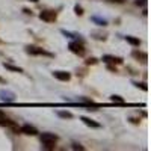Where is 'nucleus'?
<instances>
[{
  "mask_svg": "<svg viewBox=\"0 0 151 151\" xmlns=\"http://www.w3.org/2000/svg\"><path fill=\"white\" fill-rule=\"evenodd\" d=\"M41 142L47 150H52V148H55V145L58 142V136L53 134V133H42L41 134Z\"/></svg>",
  "mask_w": 151,
  "mask_h": 151,
  "instance_id": "f257e3e1",
  "label": "nucleus"
},
{
  "mask_svg": "<svg viewBox=\"0 0 151 151\" xmlns=\"http://www.w3.org/2000/svg\"><path fill=\"white\" fill-rule=\"evenodd\" d=\"M70 50L74 53V55H79V56H83L86 53V48L82 42H77V41H74L70 44Z\"/></svg>",
  "mask_w": 151,
  "mask_h": 151,
  "instance_id": "f03ea898",
  "label": "nucleus"
},
{
  "mask_svg": "<svg viewBox=\"0 0 151 151\" xmlns=\"http://www.w3.org/2000/svg\"><path fill=\"white\" fill-rule=\"evenodd\" d=\"M40 18L44 20V21H47V23H53V21H56L58 15H56L55 11H42L41 14H40Z\"/></svg>",
  "mask_w": 151,
  "mask_h": 151,
  "instance_id": "7ed1b4c3",
  "label": "nucleus"
},
{
  "mask_svg": "<svg viewBox=\"0 0 151 151\" xmlns=\"http://www.w3.org/2000/svg\"><path fill=\"white\" fill-rule=\"evenodd\" d=\"M26 52L29 53V55H42V56H52V53H48V52H45V50H42V48H40V47H33V45H29V47H26Z\"/></svg>",
  "mask_w": 151,
  "mask_h": 151,
  "instance_id": "20e7f679",
  "label": "nucleus"
},
{
  "mask_svg": "<svg viewBox=\"0 0 151 151\" xmlns=\"http://www.w3.org/2000/svg\"><path fill=\"white\" fill-rule=\"evenodd\" d=\"M20 133H24V134H30V136H35L38 134V130L30 124H24L23 127H20Z\"/></svg>",
  "mask_w": 151,
  "mask_h": 151,
  "instance_id": "39448f33",
  "label": "nucleus"
},
{
  "mask_svg": "<svg viewBox=\"0 0 151 151\" xmlns=\"http://www.w3.org/2000/svg\"><path fill=\"white\" fill-rule=\"evenodd\" d=\"M132 56H133L136 60H141L142 64H145V62L148 60V55L144 53V52H139V50H134V52H132Z\"/></svg>",
  "mask_w": 151,
  "mask_h": 151,
  "instance_id": "423d86ee",
  "label": "nucleus"
},
{
  "mask_svg": "<svg viewBox=\"0 0 151 151\" xmlns=\"http://www.w3.org/2000/svg\"><path fill=\"white\" fill-rule=\"evenodd\" d=\"M53 76H55L58 80H62V82H68V80L71 79L70 73H65V71H55Z\"/></svg>",
  "mask_w": 151,
  "mask_h": 151,
  "instance_id": "0eeeda50",
  "label": "nucleus"
},
{
  "mask_svg": "<svg viewBox=\"0 0 151 151\" xmlns=\"http://www.w3.org/2000/svg\"><path fill=\"white\" fill-rule=\"evenodd\" d=\"M82 121H83L86 125L94 127V129H100V127H101V125H100V122H95L94 119H89V118H86V116H82Z\"/></svg>",
  "mask_w": 151,
  "mask_h": 151,
  "instance_id": "6e6552de",
  "label": "nucleus"
},
{
  "mask_svg": "<svg viewBox=\"0 0 151 151\" xmlns=\"http://www.w3.org/2000/svg\"><path fill=\"white\" fill-rule=\"evenodd\" d=\"M103 60H104V62H109V64H116V65L122 64V59H119V58H113V56H104Z\"/></svg>",
  "mask_w": 151,
  "mask_h": 151,
  "instance_id": "1a4fd4ad",
  "label": "nucleus"
},
{
  "mask_svg": "<svg viewBox=\"0 0 151 151\" xmlns=\"http://www.w3.org/2000/svg\"><path fill=\"white\" fill-rule=\"evenodd\" d=\"M3 67L6 68V70H11V71H14V73H23V70L21 68H18V67H14V65H11V64H3Z\"/></svg>",
  "mask_w": 151,
  "mask_h": 151,
  "instance_id": "9d476101",
  "label": "nucleus"
},
{
  "mask_svg": "<svg viewBox=\"0 0 151 151\" xmlns=\"http://www.w3.org/2000/svg\"><path fill=\"white\" fill-rule=\"evenodd\" d=\"M125 40H127V42H130L133 45H139L141 44V41L137 40V38H133V36H125Z\"/></svg>",
  "mask_w": 151,
  "mask_h": 151,
  "instance_id": "9b49d317",
  "label": "nucleus"
},
{
  "mask_svg": "<svg viewBox=\"0 0 151 151\" xmlns=\"http://www.w3.org/2000/svg\"><path fill=\"white\" fill-rule=\"evenodd\" d=\"M110 100H112V101H118V103H124V98H122V97H119V95H112V97H110Z\"/></svg>",
  "mask_w": 151,
  "mask_h": 151,
  "instance_id": "f8f14e48",
  "label": "nucleus"
},
{
  "mask_svg": "<svg viewBox=\"0 0 151 151\" xmlns=\"http://www.w3.org/2000/svg\"><path fill=\"white\" fill-rule=\"evenodd\" d=\"M59 115H60V116H64V118H71V116H73L70 112H59Z\"/></svg>",
  "mask_w": 151,
  "mask_h": 151,
  "instance_id": "ddd939ff",
  "label": "nucleus"
},
{
  "mask_svg": "<svg viewBox=\"0 0 151 151\" xmlns=\"http://www.w3.org/2000/svg\"><path fill=\"white\" fill-rule=\"evenodd\" d=\"M73 148H74V150H82V151L85 150V148H83L80 144H73Z\"/></svg>",
  "mask_w": 151,
  "mask_h": 151,
  "instance_id": "4468645a",
  "label": "nucleus"
},
{
  "mask_svg": "<svg viewBox=\"0 0 151 151\" xmlns=\"http://www.w3.org/2000/svg\"><path fill=\"white\" fill-rule=\"evenodd\" d=\"M76 12H77L79 15H82V14H83V12H82V8H79V6H76Z\"/></svg>",
  "mask_w": 151,
  "mask_h": 151,
  "instance_id": "2eb2a0df",
  "label": "nucleus"
},
{
  "mask_svg": "<svg viewBox=\"0 0 151 151\" xmlns=\"http://www.w3.org/2000/svg\"><path fill=\"white\" fill-rule=\"evenodd\" d=\"M145 2H147V0H137L136 5H145Z\"/></svg>",
  "mask_w": 151,
  "mask_h": 151,
  "instance_id": "dca6fc26",
  "label": "nucleus"
},
{
  "mask_svg": "<svg viewBox=\"0 0 151 151\" xmlns=\"http://www.w3.org/2000/svg\"><path fill=\"white\" fill-rule=\"evenodd\" d=\"M109 2H113V3H124V0H109Z\"/></svg>",
  "mask_w": 151,
  "mask_h": 151,
  "instance_id": "f3484780",
  "label": "nucleus"
},
{
  "mask_svg": "<svg viewBox=\"0 0 151 151\" xmlns=\"http://www.w3.org/2000/svg\"><path fill=\"white\" fill-rule=\"evenodd\" d=\"M29 2H33V3H36V2H40V0H29Z\"/></svg>",
  "mask_w": 151,
  "mask_h": 151,
  "instance_id": "a211bd4d",
  "label": "nucleus"
},
{
  "mask_svg": "<svg viewBox=\"0 0 151 151\" xmlns=\"http://www.w3.org/2000/svg\"><path fill=\"white\" fill-rule=\"evenodd\" d=\"M0 83H3V79L2 77H0Z\"/></svg>",
  "mask_w": 151,
  "mask_h": 151,
  "instance_id": "6ab92c4d",
  "label": "nucleus"
}]
</instances>
